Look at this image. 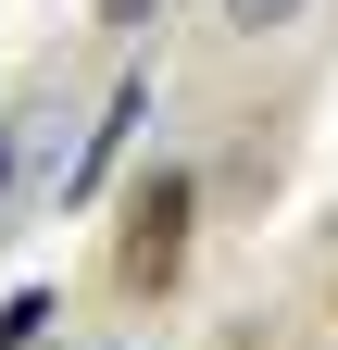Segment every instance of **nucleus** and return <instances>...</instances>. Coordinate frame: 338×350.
I'll return each mask as SVG.
<instances>
[{
	"instance_id": "nucleus-1",
	"label": "nucleus",
	"mask_w": 338,
	"mask_h": 350,
	"mask_svg": "<svg viewBox=\"0 0 338 350\" xmlns=\"http://www.w3.org/2000/svg\"><path fill=\"white\" fill-rule=\"evenodd\" d=\"M188 213H200V188H188L176 163L125 188V238H113V275L138 288V300H163V288L188 275Z\"/></svg>"
},
{
	"instance_id": "nucleus-2",
	"label": "nucleus",
	"mask_w": 338,
	"mask_h": 350,
	"mask_svg": "<svg viewBox=\"0 0 338 350\" xmlns=\"http://www.w3.org/2000/svg\"><path fill=\"white\" fill-rule=\"evenodd\" d=\"M138 125H151V75H125L113 100L88 113V150H75V175H63V200H101V175L125 163V138H138Z\"/></svg>"
},
{
	"instance_id": "nucleus-3",
	"label": "nucleus",
	"mask_w": 338,
	"mask_h": 350,
	"mask_svg": "<svg viewBox=\"0 0 338 350\" xmlns=\"http://www.w3.org/2000/svg\"><path fill=\"white\" fill-rule=\"evenodd\" d=\"M38 325H51V288H13V300H0V338H13V350H25Z\"/></svg>"
},
{
	"instance_id": "nucleus-4",
	"label": "nucleus",
	"mask_w": 338,
	"mask_h": 350,
	"mask_svg": "<svg viewBox=\"0 0 338 350\" xmlns=\"http://www.w3.org/2000/svg\"><path fill=\"white\" fill-rule=\"evenodd\" d=\"M301 0H226V25H288Z\"/></svg>"
},
{
	"instance_id": "nucleus-5",
	"label": "nucleus",
	"mask_w": 338,
	"mask_h": 350,
	"mask_svg": "<svg viewBox=\"0 0 338 350\" xmlns=\"http://www.w3.org/2000/svg\"><path fill=\"white\" fill-rule=\"evenodd\" d=\"M138 13H151V0H101V25H138Z\"/></svg>"
},
{
	"instance_id": "nucleus-6",
	"label": "nucleus",
	"mask_w": 338,
	"mask_h": 350,
	"mask_svg": "<svg viewBox=\"0 0 338 350\" xmlns=\"http://www.w3.org/2000/svg\"><path fill=\"white\" fill-rule=\"evenodd\" d=\"M0 188H13V138H0Z\"/></svg>"
},
{
	"instance_id": "nucleus-7",
	"label": "nucleus",
	"mask_w": 338,
	"mask_h": 350,
	"mask_svg": "<svg viewBox=\"0 0 338 350\" xmlns=\"http://www.w3.org/2000/svg\"><path fill=\"white\" fill-rule=\"evenodd\" d=\"M25 350H38V338H25Z\"/></svg>"
}]
</instances>
